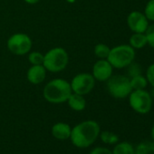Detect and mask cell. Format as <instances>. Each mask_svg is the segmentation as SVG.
Wrapping results in <instances>:
<instances>
[{"label":"cell","instance_id":"obj_1","mask_svg":"<svg viewBox=\"0 0 154 154\" xmlns=\"http://www.w3.org/2000/svg\"><path fill=\"white\" fill-rule=\"evenodd\" d=\"M101 129L98 122L93 120L82 122L72 129L70 139L72 144L78 148L91 146L100 135Z\"/></svg>","mask_w":154,"mask_h":154},{"label":"cell","instance_id":"obj_19","mask_svg":"<svg viewBox=\"0 0 154 154\" xmlns=\"http://www.w3.org/2000/svg\"><path fill=\"white\" fill-rule=\"evenodd\" d=\"M100 137L101 140L106 143V144H116L119 141V137L117 134H115L114 132L112 131H104L103 132H100Z\"/></svg>","mask_w":154,"mask_h":154},{"label":"cell","instance_id":"obj_13","mask_svg":"<svg viewBox=\"0 0 154 154\" xmlns=\"http://www.w3.org/2000/svg\"><path fill=\"white\" fill-rule=\"evenodd\" d=\"M69 107L76 112H82L86 107V100L84 95L72 93L67 100Z\"/></svg>","mask_w":154,"mask_h":154},{"label":"cell","instance_id":"obj_15","mask_svg":"<svg viewBox=\"0 0 154 154\" xmlns=\"http://www.w3.org/2000/svg\"><path fill=\"white\" fill-rule=\"evenodd\" d=\"M112 154H135V148L128 141H122L116 143Z\"/></svg>","mask_w":154,"mask_h":154},{"label":"cell","instance_id":"obj_7","mask_svg":"<svg viewBox=\"0 0 154 154\" xmlns=\"http://www.w3.org/2000/svg\"><path fill=\"white\" fill-rule=\"evenodd\" d=\"M8 49L15 55L22 56L27 54L33 46L31 37L25 33H16L8 39Z\"/></svg>","mask_w":154,"mask_h":154},{"label":"cell","instance_id":"obj_23","mask_svg":"<svg viewBox=\"0 0 154 154\" xmlns=\"http://www.w3.org/2000/svg\"><path fill=\"white\" fill-rule=\"evenodd\" d=\"M146 79L148 83L154 88V63L148 67L146 72Z\"/></svg>","mask_w":154,"mask_h":154},{"label":"cell","instance_id":"obj_5","mask_svg":"<svg viewBox=\"0 0 154 154\" xmlns=\"http://www.w3.org/2000/svg\"><path fill=\"white\" fill-rule=\"evenodd\" d=\"M106 82L107 90L113 98L124 99L128 97L132 91L130 78L125 75H112Z\"/></svg>","mask_w":154,"mask_h":154},{"label":"cell","instance_id":"obj_2","mask_svg":"<svg viewBox=\"0 0 154 154\" xmlns=\"http://www.w3.org/2000/svg\"><path fill=\"white\" fill-rule=\"evenodd\" d=\"M72 91L68 81L63 78H54L49 81L44 90V98L50 103H63L67 102Z\"/></svg>","mask_w":154,"mask_h":154},{"label":"cell","instance_id":"obj_11","mask_svg":"<svg viewBox=\"0 0 154 154\" xmlns=\"http://www.w3.org/2000/svg\"><path fill=\"white\" fill-rule=\"evenodd\" d=\"M46 69L43 64L32 65L26 72V79L32 85H40L46 78Z\"/></svg>","mask_w":154,"mask_h":154},{"label":"cell","instance_id":"obj_21","mask_svg":"<svg viewBox=\"0 0 154 154\" xmlns=\"http://www.w3.org/2000/svg\"><path fill=\"white\" fill-rule=\"evenodd\" d=\"M144 15L149 21H154V0H149L147 3L144 9Z\"/></svg>","mask_w":154,"mask_h":154},{"label":"cell","instance_id":"obj_9","mask_svg":"<svg viewBox=\"0 0 154 154\" xmlns=\"http://www.w3.org/2000/svg\"><path fill=\"white\" fill-rule=\"evenodd\" d=\"M113 67L107 59H99L93 66L92 74L95 81L106 82L112 75Z\"/></svg>","mask_w":154,"mask_h":154},{"label":"cell","instance_id":"obj_10","mask_svg":"<svg viewBox=\"0 0 154 154\" xmlns=\"http://www.w3.org/2000/svg\"><path fill=\"white\" fill-rule=\"evenodd\" d=\"M127 25L133 33H145L149 26V20L140 11H132L127 17Z\"/></svg>","mask_w":154,"mask_h":154},{"label":"cell","instance_id":"obj_22","mask_svg":"<svg viewBox=\"0 0 154 154\" xmlns=\"http://www.w3.org/2000/svg\"><path fill=\"white\" fill-rule=\"evenodd\" d=\"M145 35L147 37L148 45H149V46H151L154 49V24L149 25L145 32Z\"/></svg>","mask_w":154,"mask_h":154},{"label":"cell","instance_id":"obj_26","mask_svg":"<svg viewBox=\"0 0 154 154\" xmlns=\"http://www.w3.org/2000/svg\"><path fill=\"white\" fill-rule=\"evenodd\" d=\"M24 1L28 5H35V4L39 3L41 0H24Z\"/></svg>","mask_w":154,"mask_h":154},{"label":"cell","instance_id":"obj_3","mask_svg":"<svg viewBox=\"0 0 154 154\" xmlns=\"http://www.w3.org/2000/svg\"><path fill=\"white\" fill-rule=\"evenodd\" d=\"M69 63V54L63 47H54L44 54L43 65L47 72H59L63 71Z\"/></svg>","mask_w":154,"mask_h":154},{"label":"cell","instance_id":"obj_17","mask_svg":"<svg viewBox=\"0 0 154 154\" xmlns=\"http://www.w3.org/2000/svg\"><path fill=\"white\" fill-rule=\"evenodd\" d=\"M135 154H154V142L142 141L135 148Z\"/></svg>","mask_w":154,"mask_h":154},{"label":"cell","instance_id":"obj_28","mask_svg":"<svg viewBox=\"0 0 154 154\" xmlns=\"http://www.w3.org/2000/svg\"><path fill=\"white\" fill-rule=\"evenodd\" d=\"M65 1L69 4H74L76 2V0H65Z\"/></svg>","mask_w":154,"mask_h":154},{"label":"cell","instance_id":"obj_25","mask_svg":"<svg viewBox=\"0 0 154 154\" xmlns=\"http://www.w3.org/2000/svg\"><path fill=\"white\" fill-rule=\"evenodd\" d=\"M90 154H112V151L110 150L107 148H103V147H97L95 149H94Z\"/></svg>","mask_w":154,"mask_h":154},{"label":"cell","instance_id":"obj_16","mask_svg":"<svg viewBox=\"0 0 154 154\" xmlns=\"http://www.w3.org/2000/svg\"><path fill=\"white\" fill-rule=\"evenodd\" d=\"M131 85L132 90H143L148 85V81L146 77L142 76L141 74L135 75L130 79Z\"/></svg>","mask_w":154,"mask_h":154},{"label":"cell","instance_id":"obj_24","mask_svg":"<svg viewBox=\"0 0 154 154\" xmlns=\"http://www.w3.org/2000/svg\"><path fill=\"white\" fill-rule=\"evenodd\" d=\"M127 68H128L129 74L131 77L140 74V65L138 63H133V62H132L129 66H127Z\"/></svg>","mask_w":154,"mask_h":154},{"label":"cell","instance_id":"obj_14","mask_svg":"<svg viewBox=\"0 0 154 154\" xmlns=\"http://www.w3.org/2000/svg\"><path fill=\"white\" fill-rule=\"evenodd\" d=\"M148 45L145 33H134L130 38V45L133 49H140Z\"/></svg>","mask_w":154,"mask_h":154},{"label":"cell","instance_id":"obj_18","mask_svg":"<svg viewBox=\"0 0 154 154\" xmlns=\"http://www.w3.org/2000/svg\"><path fill=\"white\" fill-rule=\"evenodd\" d=\"M110 50L111 48L106 45L105 44H103V43H100V44H97L95 46H94V54L97 58L99 59H107L108 55H109V53H110Z\"/></svg>","mask_w":154,"mask_h":154},{"label":"cell","instance_id":"obj_27","mask_svg":"<svg viewBox=\"0 0 154 154\" xmlns=\"http://www.w3.org/2000/svg\"><path fill=\"white\" fill-rule=\"evenodd\" d=\"M150 133H151L152 141L154 142V124H153V126H152V128H151V131H150Z\"/></svg>","mask_w":154,"mask_h":154},{"label":"cell","instance_id":"obj_6","mask_svg":"<svg viewBox=\"0 0 154 154\" xmlns=\"http://www.w3.org/2000/svg\"><path fill=\"white\" fill-rule=\"evenodd\" d=\"M129 103L131 109L140 114H146L152 107V97L150 94L143 90H132L129 95Z\"/></svg>","mask_w":154,"mask_h":154},{"label":"cell","instance_id":"obj_4","mask_svg":"<svg viewBox=\"0 0 154 154\" xmlns=\"http://www.w3.org/2000/svg\"><path fill=\"white\" fill-rule=\"evenodd\" d=\"M135 59V50L130 45H120L111 48L107 60L113 68L123 69Z\"/></svg>","mask_w":154,"mask_h":154},{"label":"cell","instance_id":"obj_20","mask_svg":"<svg viewBox=\"0 0 154 154\" xmlns=\"http://www.w3.org/2000/svg\"><path fill=\"white\" fill-rule=\"evenodd\" d=\"M28 62L32 65H36V64H43L44 61V54L39 52V51H33L29 52L28 54Z\"/></svg>","mask_w":154,"mask_h":154},{"label":"cell","instance_id":"obj_8","mask_svg":"<svg viewBox=\"0 0 154 154\" xmlns=\"http://www.w3.org/2000/svg\"><path fill=\"white\" fill-rule=\"evenodd\" d=\"M72 93L81 95H86L90 94L95 86V79L92 73L80 72L72 77L70 82Z\"/></svg>","mask_w":154,"mask_h":154},{"label":"cell","instance_id":"obj_12","mask_svg":"<svg viewBox=\"0 0 154 154\" xmlns=\"http://www.w3.org/2000/svg\"><path fill=\"white\" fill-rule=\"evenodd\" d=\"M72 129L69 124L64 122H57L52 127V134L58 140H66L70 138Z\"/></svg>","mask_w":154,"mask_h":154}]
</instances>
